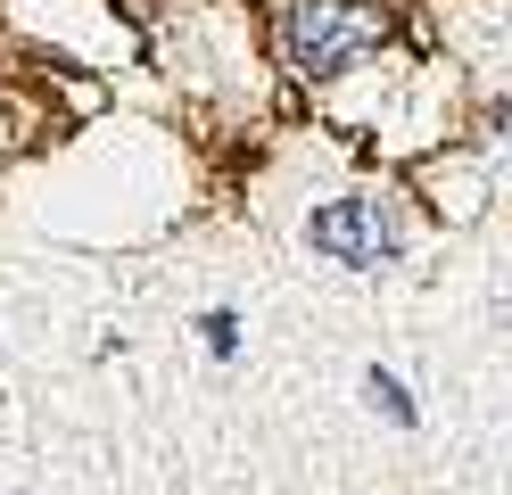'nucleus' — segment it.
<instances>
[{"label":"nucleus","instance_id":"obj_1","mask_svg":"<svg viewBox=\"0 0 512 495\" xmlns=\"http://www.w3.org/2000/svg\"><path fill=\"white\" fill-rule=\"evenodd\" d=\"M281 33H290V66L298 75H347L364 50H380L389 17H380L372 0H290Z\"/></svg>","mask_w":512,"mask_h":495},{"label":"nucleus","instance_id":"obj_2","mask_svg":"<svg viewBox=\"0 0 512 495\" xmlns=\"http://www.w3.org/2000/svg\"><path fill=\"white\" fill-rule=\"evenodd\" d=\"M306 240L323 248L331 264H356V273H380V264L397 256V223L380 215V198H339L306 223Z\"/></svg>","mask_w":512,"mask_h":495},{"label":"nucleus","instance_id":"obj_3","mask_svg":"<svg viewBox=\"0 0 512 495\" xmlns=\"http://www.w3.org/2000/svg\"><path fill=\"white\" fill-rule=\"evenodd\" d=\"M364 396H372V405H380V413H389L397 429H413V396H405V388H397L389 372H380V363H372V372H364Z\"/></svg>","mask_w":512,"mask_h":495},{"label":"nucleus","instance_id":"obj_4","mask_svg":"<svg viewBox=\"0 0 512 495\" xmlns=\"http://www.w3.org/2000/svg\"><path fill=\"white\" fill-rule=\"evenodd\" d=\"M199 330H207V347H215V355H232V339H240V322H232V314H207Z\"/></svg>","mask_w":512,"mask_h":495}]
</instances>
